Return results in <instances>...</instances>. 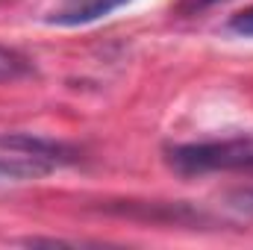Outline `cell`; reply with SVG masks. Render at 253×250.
<instances>
[{"label": "cell", "mask_w": 253, "mask_h": 250, "mask_svg": "<svg viewBox=\"0 0 253 250\" xmlns=\"http://www.w3.org/2000/svg\"><path fill=\"white\" fill-rule=\"evenodd\" d=\"M215 3H224V0H180V12H186V15H197V12H203L206 6H215Z\"/></svg>", "instance_id": "obj_8"}, {"label": "cell", "mask_w": 253, "mask_h": 250, "mask_svg": "<svg viewBox=\"0 0 253 250\" xmlns=\"http://www.w3.org/2000/svg\"><path fill=\"white\" fill-rule=\"evenodd\" d=\"M227 206L245 218H253V186H245V188H236L227 194Z\"/></svg>", "instance_id": "obj_6"}, {"label": "cell", "mask_w": 253, "mask_h": 250, "mask_svg": "<svg viewBox=\"0 0 253 250\" xmlns=\"http://www.w3.org/2000/svg\"><path fill=\"white\" fill-rule=\"evenodd\" d=\"M0 186H15V183H33V180H42L47 174H53L56 168L44 159H36L30 153H21V150H6L0 147Z\"/></svg>", "instance_id": "obj_3"}, {"label": "cell", "mask_w": 253, "mask_h": 250, "mask_svg": "<svg viewBox=\"0 0 253 250\" xmlns=\"http://www.w3.org/2000/svg\"><path fill=\"white\" fill-rule=\"evenodd\" d=\"M0 147L6 150H21V153H30L36 159H44L50 162L53 168H62L80 159V150L56 141V138H47V135H33V132H12V135H0Z\"/></svg>", "instance_id": "obj_2"}, {"label": "cell", "mask_w": 253, "mask_h": 250, "mask_svg": "<svg viewBox=\"0 0 253 250\" xmlns=\"http://www.w3.org/2000/svg\"><path fill=\"white\" fill-rule=\"evenodd\" d=\"M33 74V62L12 47L0 44V83H18Z\"/></svg>", "instance_id": "obj_5"}, {"label": "cell", "mask_w": 253, "mask_h": 250, "mask_svg": "<svg viewBox=\"0 0 253 250\" xmlns=\"http://www.w3.org/2000/svg\"><path fill=\"white\" fill-rule=\"evenodd\" d=\"M165 165L177 177H203V174H253V138H227V141H191V144H165Z\"/></svg>", "instance_id": "obj_1"}, {"label": "cell", "mask_w": 253, "mask_h": 250, "mask_svg": "<svg viewBox=\"0 0 253 250\" xmlns=\"http://www.w3.org/2000/svg\"><path fill=\"white\" fill-rule=\"evenodd\" d=\"M227 27H230V33H236V36L253 39V6L245 9V12H239V15H233Z\"/></svg>", "instance_id": "obj_7"}, {"label": "cell", "mask_w": 253, "mask_h": 250, "mask_svg": "<svg viewBox=\"0 0 253 250\" xmlns=\"http://www.w3.org/2000/svg\"><path fill=\"white\" fill-rule=\"evenodd\" d=\"M129 0H74L71 6H65L62 12H53L47 18V24H59V27H80V24H91L97 18H106L109 12L126 6Z\"/></svg>", "instance_id": "obj_4"}]
</instances>
